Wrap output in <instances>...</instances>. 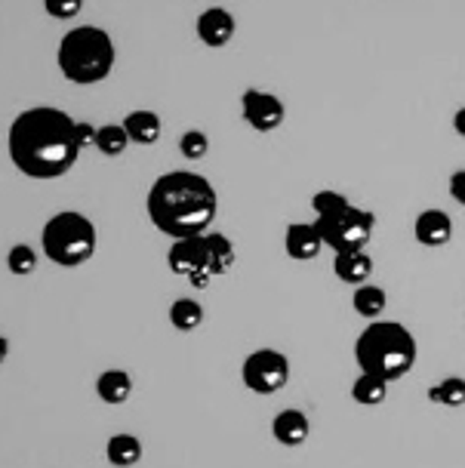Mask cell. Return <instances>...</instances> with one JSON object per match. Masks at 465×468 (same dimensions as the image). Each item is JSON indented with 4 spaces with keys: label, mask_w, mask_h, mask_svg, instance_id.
<instances>
[{
    "label": "cell",
    "mask_w": 465,
    "mask_h": 468,
    "mask_svg": "<svg viewBox=\"0 0 465 468\" xmlns=\"http://www.w3.org/2000/svg\"><path fill=\"white\" fill-rule=\"evenodd\" d=\"M6 152L16 170L28 179H59L80 157L74 121L59 108H28L13 121Z\"/></svg>",
    "instance_id": "cell-1"
},
{
    "label": "cell",
    "mask_w": 465,
    "mask_h": 468,
    "mask_svg": "<svg viewBox=\"0 0 465 468\" xmlns=\"http://www.w3.org/2000/svg\"><path fill=\"white\" fill-rule=\"evenodd\" d=\"M148 219L167 238H195L206 234L219 213V195L213 182L201 173L170 170L157 176L148 188Z\"/></svg>",
    "instance_id": "cell-2"
},
{
    "label": "cell",
    "mask_w": 465,
    "mask_h": 468,
    "mask_svg": "<svg viewBox=\"0 0 465 468\" xmlns=\"http://www.w3.org/2000/svg\"><path fill=\"white\" fill-rule=\"evenodd\" d=\"M417 336L401 321H370L354 342V361L361 373H373L386 382L404 379L417 367Z\"/></svg>",
    "instance_id": "cell-3"
},
{
    "label": "cell",
    "mask_w": 465,
    "mask_h": 468,
    "mask_svg": "<svg viewBox=\"0 0 465 468\" xmlns=\"http://www.w3.org/2000/svg\"><path fill=\"white\" fill-rule=\"evenodd\" d=\"M114 58H118L114 40L99 25H78V28H71L62 37L59 53H56L62 78L69 83H78V87L102 83L114 69Z\"/></svg>",
    "instance_id": "cell-4"
},
{
    "label": "cell",
    "mask_w": 465,
    "mask_h": 468,
    "mask_svg": "<svg viewBox=\"0 0 465 468\" xmlns=\"http://www.w3.org/2000/svg\"><path fill=\"white\" fill-rule=\"evenodd\" d=\"M40 244H44L49 262L62 265V269H80L96 253L99 231L93 219H87L84 213L62 210L44 225Z\"/></svg>",
    "instance_id": "cell-5"
},
{
    "label": "cell",
    "mask_w": 465,
    "mask_h": 468,
    "mask_svg": "<svg viewBox=\"0 0 465 468\" xmlns=\"http://www.w3.org/2000/svg\"><path fill=\"white\" fill-rule=\"evenodd\" d=\"M314 229L321 231L323 247L333 253H348V250H364L370 238L376 234V213L364 210V207L345 204L343 210L314 216Z\"/></svg>",
    "instance_id": "cell-6"
},
{
    "label": "cell",
    "mask_w": 465,
    "mask_h": 468,
    "mask_svg": "<svg viewBox=\"0 0 465 468\" xmlns=\"http://www.w3.org/2000/svg\"><path fill=\"white\" fill-rule=\"evenodd\" d=\"M240 379H244V386L259 398L278 395V391H284L290 382L287 355L278 348L250 351V355L244 357V364H240Z\"/></svg>",
    "instance_id": "cell-7"
},
{
    "label": "cell",
    "mask_w": 465,
    "mask_h": 468,
    "mask_svg": "<svg viewBox=\"0 0 465 468\" xmlns=\"http://www.w3.org/2000/svg\"><path fill=\"white\" fill-rule=\"evenodd\" d=\"M240 114H244V121L250 123L256 133H275L280 123H284L287 108L275 93H265V90L250 87L240 96Z\"/></svg>",
    "instance_id": "cell-8"
},
{
    "label": "cell",
    "mask_w": 465,
    "mask_h": 468,
    "mask_svg": "<svg viewBox=\"0 0 465 468\" xmlns=\"http://www.w3.org/2000/svg\"><path fill=\"white\" fill-rule=\"evenodd\" d=\"M235 31H238V22L226 6H210V10H204L197 16V37H201V44L210 49L228 47L231 37H235Z\"/></svg>",
    "instance_id": "cell-9"
},
{
    "label": "cell",
    "mask_w": 465,
    "mask_h": 468,
    "mask_svg": "<svg viewBox=\"0 0 465 468\" xmlns=\"http://www.w3.org/2000/svg\"><path fill=\"white\" fill-rule=\"evenodd\" d=\"M167 265H170L173 274H182V278H191V274H197V271H206L204 234L173 240V247H170V253H167Z\"/></svg>",
    "instance_id": "cell-10"
},
{
    "label": "cell",
    "mask_w": 465,
    "mask_h": 468,
    "mask_svg": "<svg viewBox=\"0 0 465 468\" xmlns=\"http://www.w3.org/2000/svg\"><path fill=\"white\" fill-rule=\"evenodd\" d=\"M413 238H417V244L428 250L447 247L453 240V219L444 210H438V207L422 210L417 216V222H413Z\"/></svg>",
    "instance_id": "cell-11"
},
{
    "label": "cell",
    "mask_w": 465,
    "mask_h": 468,
    "mask_svg": "<svg viewBox=\"0 0 465 468\" xmlns=\"http://www.w3.org/2000/svg\"><path fill=\"white\" fill-rule=\"evenodd\" d=\"M321 247H323V238H321V231L314 229V222H290L287 225L284 250L290 259H296V262H312V259H318Z\"/></svg>",
    "instance_id": "cell-12"
},
{
    "label": "cell",
    "mask_w": 465,
    "mask_h": 468,
    "mask_svg": "<svg viewBox=\"0 0 465 468\" xmlns=\"http://www.w3.org/2000/svg\"><path fill=\"white\" fill-rule=\"evenodd\" d=\"M271 434L280 447H302L305 441L312 438V422L302 410H280V413L271 420Z\"/></svg>",
    "instance_id": "cell-13"
},
{
    "label": "cell",
    "mask_w": 465,
    "mask_h": 468,
    "mask_svg": "<svg viewBox=\"0 0 465 468\" xmlns=\"http://www.w3.org/2000/svg\"><path fill=\"white\" fill-rule=\"evenodd\" d=\"M373 271H376V262H373V256L364 253V250H348V253H336V259H333L336 281L352 283V287L370 283Z\"/></svg>",
    "instance_id": "cell-14"
},
{
    "label": "cell",
    "mask_w": 465,
    "mask_h": 468,
    "mask_svg": "<svg viewBox=\"0 0 465 468\" xmlns=\"http://www.w3.org/2000/svg\"><path fill=\"white\" fill-rule=\"evenodd\" d=\"M204 244H206V271L213 278H222L235 269V259H238V250L231 244L228 234H204Z\"/></svg>",
    "instance_id": "cell-15"
},
{
    "label": "cell",
    "mask_w": 465,
    "mask_h": 468,
    "mask_svg": "<svg viewBox=\"0 0 465 468\" xmlns=\"http://www.w3.org/2000/svg\"><path fill=\"white\" fill-rule=\"evenodd\" d=\"M161 117L154 112H130L123 117V130H127L130 142H136V145H154L157 139H161Z\"/></svg>",
    "instance_id": "cell-16"
},
{
    "label": "cell",
    "mask_w": 465,
    "mask_h": 468,
    "mask_svg": "<svg viewBox=\"0 0 465 468\" xmlns=\"http://www.w3.org/2000/svg\"><path fill=\"white\" fill-rule=\"evenodd\" d=\"M105 456L114 468H132L143 459V441L136 434H114L105 444Z\"/></svg>",
    "instance_id": "cell-17"
},
{
    "label": "cell",
    "mask_w": 465,
    "mask_h": 468,
    "mask_svg": "<svg viewBox=\"0 0 465 468\" xmlns=\"http://www.w3.org/2000/svg\"><path fill=\"white\" fill-rule=\"evenodd\" d=\"M96 395L105 400V404L118 407L123 400H130L132 395V379L127 370H105L96 379Z\"/></svg>",
    "instance_id": "cell-18"
},
{
    "label": "cell",
    "mask_w": 465,
    "mask_h": 468,
    "mask_svg": "<svg viewBox=\"0 0 465 468\" xmlns=\"http://www.w3.org/2000/svg\"><path fill=\"white\" fill-rule=\"evenodd\" d=\"M352 305L364 321H379L382 312L388 308V292L376 283H361V287H354Z\"/></svg>",
    "instance_id": "cell-19"
},
{
    "label": "cell",
    "mask_w": 465,
    "mask_h": 468,
    "mask_svg": "<svg viewBox=\"0 0 465 468\" xmlns=\"http://www.w3.org/2000/svg\"><path fill=\"white\" fill-rule=\"evenodd\" d=\"M352 398H354V404H361V407H379V404H386V398H388V382L373 373H361L352 386Z\"/></svg>",
    "instance_id": "cell-20"
},
{
    "label": "cell",
    "mask_w": 465,
    "mask_h": 468,
    "mask_svg": "<svg viewBox=\"0 0 465 468\" xmlns=\"http://www.w3.org/2000/svg\"><path fill=\"white\" fill-rule=\"evenodd\" d=\"M428 400L435 407H462L465 404V379L462 376H447V379L435 382V386L428 388Z\"/></svg>",
    "instance_id": "cell-21"
},
{
    "label": "cell",
    "mask_w": 465,
    "mask_h": 468,
    "mask_svg": "<svg viewBox=\"0 0 465 468\" xmlns=\"http://www.w3.org/2000/svg\"><path fill=\"white\" fill-rule=\"evenodd\" d=\"M170 324L179 333H191L204 324V305L197 299H176L170 305Z\"/></svg>",
    "instance_id": "cell-22"
},
{
    "label": "cell",
    "mask_w": 465,
    "mask_h": 468,
    "mask_svg": "<svg viewBox=\"0 0 465 468\" xmlns=\"http://www.w3.org/2000/svg\"><path fill=\"white\" fill-rule=\"evenodd\" d=\"M127 145H130V136H127V130H123V123H105V127H99L96 148L105 157L123 154V152H127Z\"/></svg>",
    "instance_id": "cell-23"
},
{
    "label": "cell",
    "mask_w": 465,
    "mask_h": 468,
    "mask_svg": "<svg viewBox=\"0 0 465 468\" xmlns=\"http://www.w3.org/2000/svg\"><path fill=\"white\" fill-rule=\"evenodd\" d=\"M6 269H10L16 278H28L37 269V253L35 247L28 244H16L10 253H6Z\"/></svg>",
    "instance_id": "cell-24"
},
{
    "label": "cell",
    "mask_w": 465,
    "mask_h": 468,
    "mask_svg": "<svg viewBox=\"0 0 465 468\" xmlns=\"http://www.w3.org/2000/svg\"><path fill=\"white\" fill-rule=\"evenodd\" d=\"M179 152L185 161H204L206 152H210V136L204 130H185L179 139Z\"/></svg>",
    "instance_id": "cell-25"
},
{
    "label": "cell",
    "mask_w": 465,
    "mask_h": 468,
    "mask_svg": "<svg viewBox=\"0 0 465 468\" xmlns=\"http://www.w3.org/2000/svg\"><path fill=\"white\" fill-rule=\"evenodd\" d=\"M345 204H352L345 195H339V191H333V188H323V191H318V195L312 197V210H314V216H327V213H336V210H343Z\"/></svg>",
    "instance_id": "cell-26"
},
{
    "label": "cell",
    "mask_w": 465,
    "mask_h": 468,
    "mask_svg": "<svg viewBox=\"0 0 465 468\" xmlns=\"http://www.w3.org/2000/svg\"><path fill=\"white\" fill-rule=\"evenodd\" d=\"M44 10L53 16V19H74L80 10H84V0H44Z\"/></svg>",
    "instance_id": "cell-27"
},
{
    "label": "cell",
    "mask_w": 465,
    "mask_h": 468,
    "mask_svg": "<svg viewBox=\"0 0 465 468\" xmlns=\"http://www.w3.org/2000/svg\"><path fill=\"white\" fill-rule=\"evenodd\" d=\"M96 127L93 123H87V121H80V123H74V136H78V145H80V152L84 148H96Z\"/></svg>",
    "instance_id": "cell-28"
},
{
    "label": "cell",
    "mask_w": 465,
    "mask_h": 468,
    "mask_svg": "<svg viewBox=\"0 0 465 468\" xmlns=\"http://www.w3.org/2000/svg\"><path fill=\"white\" fill-rule=\"evenodd\" d=\"M450 197H453L460 207H465V170H456V173L450 176Z\"/></svg>",
    "instance_id": "cell-29"
},
{
    "label": "cell",
    "mask_w": 465,
    "mask_h": 468,
    "mask_svg": "<svg viewBox=\"0 0 465 468\" xmlns=\"http://www.w3.org/2000/svg\"><path fill=\"white\" fill-rule=\"evenodd\" d=\"M191 287H197V290H206L210 287V281H213V274L210 271H197V274H191Z\"/></svg>",
    "instance_id": "cell-30"
},
{
    "label": "cell",
    "mask_w": 465,
    "mask_h": 468,
    "mask_svg": "<svg viewBox=\"0 0 465 468\" xmlns=\"http://www.w3.org/2000/svg\"><path fill=\"white\" fill-rule=\"evenodd\" d=\"M453 130H456V136L465 139V105L453 114Z\"/></svg>",
    "instance_id": "cell-31"
},
{
    "label": "cell",
    "mask_w": 465,
    "mask_h": 468,
    "mask_svg": "<svg viewBox=\"0 0 465 468\" xmlns=\"http://www.w3.org/2000/svg\"><path fill=\"white\" fill-rule=\"evenodd\" d=\"M6 355H10V342H6L4 336H0V364L6 361Z\"/></svg>",
    "instance_id": "cell-32"
}]
</instances>
